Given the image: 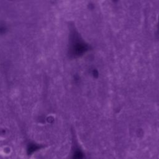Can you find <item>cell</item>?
I'll use <instances>...</instances> for the list:
<instances>
[{
    "instance_id": "1",
    "label": "cell",
    "mask_w": 159,
    "mask_h": 159,
    "mask_svg": "<svg viewBox=\"0 0 159 159\" xmlns=\"http://www.w3.org/2000/svg\"><path fill=\"white\" fill-rule=\"evenodd\" d=\"M12 153V148L10 145H4L0 147V156L2 157H9Z\"/></svg>"
}]
</instances>
